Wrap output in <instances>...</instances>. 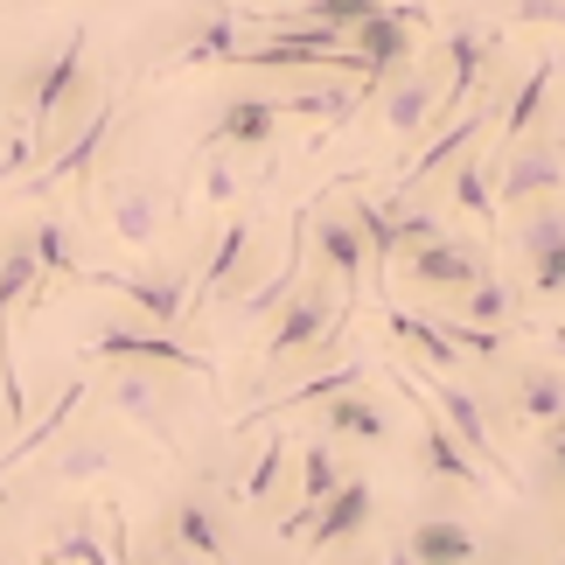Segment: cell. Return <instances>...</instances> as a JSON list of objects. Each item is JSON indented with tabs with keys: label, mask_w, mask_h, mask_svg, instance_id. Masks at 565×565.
Masks as SVG:
<instances>
[{
	"label": "cell",
	"mask_w": 565,
	"mask_h": 565,
	"mask_svg": "<svg viewBox=\"0 0 565 565\" xmlns=\"http://www.w3.org/2000/svg\"><path fill=\"white\" fill-rule=\"evenodd\" d=\"M565 189V154L552 140H516L503 147V161H495V203L503 210H531V203H552Z\"/></svg>",
	"instance_id": "obj_1"
},
{
	"label": "cell",
	"mask_w": 565,
	"mask_h": 565,
	"mask_svg": "<svg viewBox=\"0 0 565 565\" xmlns=\"http://www.w3.org/2000/svg\"><path fill=\"white\" fill-rule=\"evenodd\" d=\"M335 335V294L321 279H300L287 294V308L273 321V342H266V363H287V356H308V350H329Z\"/></svg>",
	"instance_id": "obj_2"
},
{
	"label": "cell",
	"mask_w": 565,
	"mask_h": 565,
	"mask_svg": "<svg viewBox=\"0 0 565 565\" xmlns=\"http://www.w3.org/2000/svg\"><path fill=\"white\" fill-rule=\"evenodd\" d=\"M412 384H419V391H426V398H433V412H440V419L454 426V440H461V447L475 454V461H482V468L495 475V482H510V489H524V482H516V468L503 461V454H495V433H489V412H482V398H475V391H461V384H426V377H412Z\"/></svg>",
	"instance_id": "obj_3"
},
{
	"label": "cell",
	"mask_w": 565,
	"mask_h": 565,
	"mask_svg": "<svg viewBox=\"0 0 565 565\" xmlns=\"http://www.w3.org/2000/svg\"><path fill=\"white\" fill-rule=\"evenodd\" d=\"M77 92H84V29H71V35H63V50L42 63V77H35V92H29V113H21V126L50 140L56 119L77 105Z\"/></svg>",
	"instance_id": "obj_4"
},
{
	"label": "cell",
	"mask_w": 565,
	"mask_h": 565,
	"mask_svg": "<svg viewBox=\"0 0 565 565\" xmlns=\"http://www.w3.org/2000/svg\"><path fill=\"white\" fill-rule=\"evenodd\" d=\"M98 356H113V363H168V371H189V377H216V363L203 350H189V342H168V329H126V321H105L98 342H92Z\"/></svg>",
	"instance_id": "obj_5"
},
{
	"label": "cell",
	"mask_w": 565,
	"mask_h": 565,
	"mask_svg": "<svg viewBox=\"0 0 565 565\" xmlns=\"http://www.w3.org/2000/svg\"><path fill=\"white\" fill-rule=\"evenodd\" d=\"M398 391H405V398H412V412H419V454H426V468L440 475V482L482 489V475H489V468L475 461V454H468L461 440H454V426L440 419V412H433V398H426L419 384H412V371H398Z\"/></svg>",
	"instance_id": "obj_6"
},
{
	"label": "cell",
	"mask_w": 565,
	"mask_h": 565,
	"mask_svg": "<svg viewBox=\"0 0 565 565\" xmlns=\"http://www.w3.org/2000/svg\"><path fill=\"white\" fill-rule=\"evenodd\" d=\"M113 119H119V105H113V98H98V113H92V119H84V126H77V134H71V140H63V147H56V154H50V161H42V168H35V175H29V182H21V189H29V195H50V189H63V182H77V175H92V168H98V154H105V140H113Z\"/></svg>",
	"instance_id": "obj_7"
},
{
	"label": "cell",
	"mask_w": 565,
	"mask_h": 565,
	"mask_svg": "<svg viewBox=\"0 0 565 565\" xmlns=\"http://www.w3.org/2000/svg\"><path fill=\"white\" fill-rule=\"evenodd\" d=\"M405 273H412V287H433V294H454V287L468 294L475 279H489L482 252H475V245H454V237H433V245L405 252Z\"/></svg>",
	"instance_id": "obj_8"
},
{
	"label": "cell",
	"mask_w": 565,
	"mask_h": 565,
	"mask_svg": "<svg viewBox=\"0 0 565 565\" xmlns=\"http://www.w3.org/2000/svg\"><path fill=\"white\" fill-rule=\"evenodd\" d=\"M105 398H113V412H126L134 426H147L154 440H175V426H168V384L154 377V363H126V371L105 384Z\"/></svg>",
	"instance_id": "obj_9"
},
{
	"label": "cell",
	"mask_w": 565,
	"mask_h": 565,
	"mask_svg": "<svg viewBox=\"0 0 565 565\" xmlns=\"http://www.w3.org/2000/svg\"><path fill=\"white\" fill-rule=\"evenodd\" d=\"M105 216H113V237H119V245L147 252L161 237V224H168V195L154 182H119L113 203H105Z\"/></svg>",
	"instance_id": "obj_10"
},
{
	"label": "cell",
	"mask_w": 565,
	"mask_h": 565,
	"mask_svg": "<svg viewBox=\"0 0 565 565\" xmlns=\"http://www.w3.org/2000/svg\"><path fill=\"white\" fill-rule=\"evenodd\" d=\"M384 126L398 140H419L426 126H440V84H433L426 71H398L384 84Z\"/></svg>",
	"instance_id": "obj_11"
},
{
	"label": "cell",
	"mask_w": 565,
	"mask_h": 565,
	"mask_svg": "<svg viewBox=\"0 0 565 565\" xmlns=\"http://www.w3.org/2000/svg\"><path fill=\"white\" fill-rule=\"evenodd\" d=\"M350 56H363V77H398L412 63V29L384 8V14H371V21L350 29Z\"/></svg>",
	"instance_id": "obj_12"
},
{
	"label": "cell",
	"mask_w": 565,
	"mask_h": 565,
	"mask_svg": "<svg viewBox=\"0 0 565 565\" xmlns=\"http://www.w3.org/2000/svg\"><path fill=\"white\" fill-rule=\"evenodd\" d=\"M98 287H119L147 321H154V329H175L182 308H189V294H182L175 273H98Z\"/></svg>",
	"instance_id": "obj_13"
},
{
	"label": "cell",
	"mask_w": 565,
	"mask_h": 565,
	"mask_svg": "<svg viewBox=\"0 0 565 565\" xmlns=\"http://www.w3.org/2000/svg\"><path fill=\"white\" fill-rule=\"evenodd\" d=\"M489 56H495V42H489L482 29H454V35H447V92H440V119L461 113V98L489 77Z\"/></svg>",
	"instance_id": "obj_14"
},
{
	"label": "cell",
	"mask_w": 565,
	"mask_h": 565,
	"mask_svg": "<svg viewBox=\"0 0 565 565\" xmlns=\"http://www.w3.org/2000/svg\"><path fill=\"white\" fill-rule=\"evenodd\" d=\"M371 482H342L329 503L315 510V524H308V552H329V545H342V537H356L363 524H371Z\"/></svg>",
	"instance_id": "obj_15"
},
{
	"label": "cell",
	"mask_w": 565,
	"mask_h": 565,
	"mask_svg": "<svg viewBox=\"0 0 565 565\" xmlns=\"http://www.w3.org/2000/svg\"><path fill=\"white\" fill-rule=\"evenodd\" d=\"M315 245H321V258H329V273H335L342 287H350V300H356L363 273H371V245H363L356 216H321V224H315Z\"/></svg>",
	"instance_id": "obj_16"
},
{
	"label": "cell",
	"mask_w": 565,
	"mask_h": 565,
	"mask_svg": "<svg viewBox=\"0 0 565 565\" xmlns=\"http://www.w3.org/2000/svg\"><path fill=\"white\" fill-rule=\"evenodd\" d=\"M482 126H489V105H482V113H468V119H454L447 134H433V140L419 147V154H412V168H405V189H412V182H426V175H440V168H454L461 154H475Z\"/></svg>",
	"instance_id": "obj_17"
},
{
	"label": "cell",
	"mask_w": 565,
	"mask_h": 565,
	"mask_svg": "<svg viewBox=\"0 0 565 565\" xmlns=\"http://www.w3.org/2000/svg\"><path fill=\"white\" fill-rule=\"evenodd\" d=\"M279 126V98H231L224 119L210 126V147H266Z\"/></svg>",
	"instance_id": "obj_18"
},
{
	"label": "cell",
	"mask_w": 565,
	"mask_h": 565,
	"mask_svg": "<svg viewBox=\"0 0 565 565\" xmlns=\"http://www.w3.org/2000/svg\"><path fill=\"white\" fill-rule=\"evenodd\" d=\"M405 545L419 565H475V531L454 524V516H419Z\"/></svg>",
	"instance_id": "obj_19"
},
{
	"label": "cell",
	"mask_w": 565,
	"mask_h": 565,
	"mask_svg": "<svg viewBox=\"0 0 565 565\" xmlns=\"http://www.w3.org/2000/svg\"><path fill=\"white\" fill-rule=\"evenodd\" d=\"M42 565H119V552H113V537H98L92 510H71V524L42 545Z\"/></svg>",
	"instance_id": "obj_20"
},
{
	"label": "cell",
	"mask_w": 565,
	"mask_h": 565,
	"mask_svg": "<svg viewBox=\"0 0 565 565\" xmlns=\"http://www.w3.org/2000/svg\"><path fill=\"white\" fill-rule=\"evenodd\" d=\"M552 77H558V56H537L531 77L510 92V105H503V147H516L537 126V113H545V98H552Z\"/></svg>",
	"instance_id": "obj_21"
},
{
	"label": "cell",
	"mask_w": 565,
	"mask_h": 565,
	"mask_svg": "<svg viewBox=\"0 0 565 565\" xmlns=\"http://www.w3.org/2000/svg\"><path fill=\"white\" fill-rule=\"evenodd\" d=\"M516 419L524 426H558L565 419V371H545V363L516 371Z\"/></svg>",
	"instance_id": "obj_22"
},
{
	"label": "cell",
	"mask_w": 565,
	"mask_h": 565,
	"mask_svg": "<svg viewBox=\"0 0 565 565\" xmlns=\"http://www.w3.org/2000/svg\"><path fill=\"white\" fill-rule=\"evenodd\" d=\"M321 419H329V433H342V440H391V419H384V405L377 398H363V384L356 391H342V398L321 405Z\"/></svg>",
	"instance_id": "obj_23"
},
{
	"label": "cell",
	"mask_w": 565,
	"mask_h": 565,
	"mask_svg": "<svg viewBox=\"0 0 565 565\" xmlns=\"http://www.w3.org/2000/svg\"><path fill=\"white\" fill-rule=\"evenodd\" d=\"M454 203H461L475 224L495 231V216H503V203H495V161H482V154H461V161H454Z\"/></svg>",
	"instance_id": "obj_24"
},
{
	"label": "cell",
	"mask_w": 565,
	"mask_h": 565,
	"mask_svg": "<svg viewBox=\"0 0 565 565\" xmlns=\"http://www.w3.org/2000/svg\"><path fill=\"white\" fill-rule=\"evenodd\" d=\"M391 335L405 342L419 363H433V371H461V350L447 342L440 321H426V315H405V308H391Z\"/></svg>",
	"instance_id": "obj_25"
},
{
	"label": "cell",
	"mask_w": 565,
	"mask_h": 565,
	"mask_svg": "<svg viewBox=\"0 0 565 565\" xmlns=\"http://www.w3.org/2000/svg\"><path fill=\"white\" fill-rule=\"evenodd\" d=\"M356 105H363V92H356V84H300L294 98H279V113L342 126V119H356Z\"/></svg>",
	"instance_id": "obj_26"
},
{
	"label": "cell",
	"mask_w": 565,
	"mask_h": 565,
	"mask_svg": "<svg viewBox=\"0 0 565 565\" xmlns=\"http://www.w3.org/2000/svg\"><path fill=\"white\" fill-rule=\"evenodd\" d=\"M245 252H252V224H245V216H231L224 237H216V252H210V266H203V279H195V294L216 300V294L231 287V273L245 266Z\"/></svg>",
	"instance_id": "obj_27"
},
{
	"label": "cell",
	"mask_w": 565,
	"mask_h": 565,
	"mask_svg": "<svg viewBox=\"0 0 565 565\" xmlns=\"http://www.w3.org/2000/svg\"><path fill=\"white\" fill-rule=\"evenodd\" d=\"M175 545L182 552H195V558H224V524H216V510L210 503H195V495H189V503H175Z\"/></svg>",
	"instance_id": "obj_28"
},
{
	"label": "cell",
	"mask_w": 565,
	"mask_h": 565,
	"mask_svg": "<svg viewBox=\"0 0 565 565\" xmlns=\"http://www.w3.org/2000/svg\"><path fill=\"white\" fill-rule=\"evenodd\" d=\"M356 231H363V245H371V258H377V266H391V258H398L405 252V237H398V210H377L371 203V195H356Z\"/></svg>",
	"instance_id": "obj_29"
},
{
	"label": "cell",
	"mask_w": 565,
	"mask_h": 565,
	"mask_svg": "<svg viewBox=\"0 0 565 565\" xmlns=\"http://www.w3.org/2000/svg\"><path fill=\"white\" fill-rule=\"evenodd\" d=\"M182 63H237V29H231V14L203 21V29L182 42Z\"/></svg>",
	"instance_id": "obj_30"
},
{
	"label": "cell",
	"mask_w": 565,
	"mask_h": 565,
	"mask_svg": "<svg viewBox=\"0 0 565 565\" xmlns=\"http://www.w3.org/2000/svg\"><path fill=\"white\" fill-rule=\"evenodd\" d=\"M287 440H266V447H258V461H252V475H245V482H237V495H245V503H266V495L279 489V475H287Z\"/></svg>",
	"instance_id": "obj_31"
},
{
	"label": "cell",
	"mask_w": 565,
	"mask_h": 565,
	"mask_svg": "<svg viewBox=\"0 0 565 565\" xmlns=\"http://www.w3.org/2000/svg\"><path fill=\"white\" fill-rule=\"evenodd\" d=\"M105 468H113V454H105V440H71V447H63L56 454V482H92V475H105Z\"/></svg>",
	"instance_id": "obj_32"
},
{
	"label": "cell",
	"mask_w": 565,
	"mask_h": 565,
	"mask_svg": "<svg viewBox=\"0 0 565 565\" xmlns=\"http://www.w3.org/2000/svg\"><path fill=\"white\" fill-rule=\"evenodd\" d=\"M371 14H384V0H308V8H300V21H321V29H342V35Z\"/></svg>",
	"instance_id": "obj_33"
},
{
	"label": "cell",
	"mask_w": 565,
	"mask_h": 565,
	"mask_svg": "<svg viewBox=\"0 0 565 565\" xmlns=\"http://www.w3.org/2000/svg\"><path fill=\"white\" fill-rule=\"evenodd\" d=\"M503 315H510V287L503 279H475L461 321H475V329H503Z\"/></svg>",
	"instance_id": "obj_34"
},
{
	"label": "cell",
	"mask_w": 565,
	"mask_h": 565,
	"mask_svg": "<svg viewBox=\"0 0 565 565\" xmlns=\"http://www.w3.org/2000/svg\"><path fill=\"white\" fill-rule=\"evenodd\" d=\"M29 245L42 258V279H50V273H77V252H71V231H63V224H42Z\"/></svg>",
	"instance_id": "obj_35"
},
{
	"label": "cell",
	"mask_w": 565,
	"mask_h": 565,
	"mask_svg": "<svg viewBox=\"0 0 565 565\" xmlns=\"http://www.w3.org/2000/svg\"><path fill=\"white\" fill-rule=\"evenodd\" d=\"M440 329H447V342L461 356H482V363L503 356V335H495V329H475V321H440Z\"/></svg>",
	"instance_id": "obj_36"
},
{
	"label": "cell",
	"mask_w": 565,
	"mask_h": 565,
	"mask_svg": "<svg viewBox=\"0 0 565 565\" xmlns=\"http://www.w3.org/2000/svg\"><path fill=\"white\" fill-rule=\"evenodd\" d=\"M531 294H565V237L531 252Z\"/></svg>",
	"instance_id": "obj_37"
},
{
	"label": "cell",
	"mask_w": 565,
	"mask_h": 565,
	"mask_svg": "<svg viewBox=\"0 0 565 565\" xmlns=\"http://www.w3.org/2000/svg\"><path fill=\"white\" fill-rule=\"evenodd\" d=\"M398 237H405V252H419V245H433V237H447V231H440V216L405 210V216H398Z\"/></svg>",
	"instance_id": "obj_38"
},
{
	"label": "cell",
	"mask_w": 565,
	"mask_h": 565,
	"mask_svg": "<svg viewBox=\"0 0 565 565\" xmlns=\"http://www.w3.org/2000/svg\"><path fill=\"white\" fill-rule=\"evenodd\" d=\"M524 29H565V0H516Z\"/></svg>",
	"instance_id": "obj_39"
},
{
	"label": "cell",
	"mask_w": 565,
	"mask_h": 565,
	"mask_svg": "<svg viewBox=\"0 0 565 565\" xmlns=\"http://www.w3.org/2000/svg\"><path fill=\"white\" fill-rule=\"evenodd\" d=\"M203 195H210V203H231V195H237V168L210 161V175H203Z\"/></svg>",
	"instance_id": "obj_40"
},
{
	"label": "cell",
	"mask_w": 565,
	"mask_h": 565,
	"mask_svg": "<svg viewBox=\"0 0 565 565\" xmlns=\"http://www.w3.org/2000/svg\"><path fill=\"white\" fill-rule=\"evenodd\" d=\"M545 454H552V468H558V475H565V419H558V426H552V447H545Z\"/></svg>",
	"instance_id": "obj_41"
},
{
	"label": "cell",
	"mask_w": 565,
	"mask_h": 565,
	"mask_svg": "<svg viewBox=\"0 0 565 565\" xmlns=\"http://www.w3.org/2000/svg\"><path fill=\"white\" fill-rule=\"evenodd\" d=\"M384 565H419V558H412V545H405V537H398V545L384 552Z\"/></svg>",
	"instance_id": "obj_42"
},
{
	"label": "cell",
	"mask_w": 565,
	"mask_h": 565,
	"mask_svg": "<svg viewBox=\"0 0 565 565\" xmlns=\"http://www.w3.org/2000/svg\"><path fill=\"white\" fill-rule=\"evenodd\" d=\"M552 342H558V356H565V329H558V335H552Z\"/></svg>",
	"instance_id": "obj_43"
}]
</instances>
